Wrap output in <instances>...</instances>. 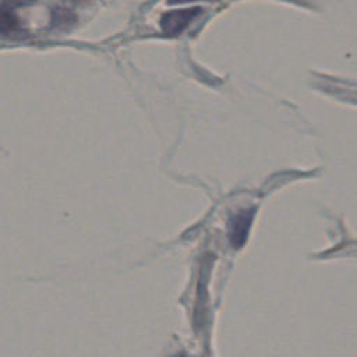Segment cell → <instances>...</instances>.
I'll return each mask as SVG.
<instances>
[{
	"mask_svg": "<svg viewBox=\"0 0 357 357\" xmlns=\"http://www.w3.org/2000/svg\"><path fill=\"white\" fill-rule=\"evenodd\" d=\"M202 10L199 7H191V8H180L173 10L162 15L160 18V28L163 32L169 36H174L180 32H183L191 21H194Z\"/></svg>",
	"mask_w": 357,
	"mask_h": 357,
	"instance_id": "1",
	"label": "cell"
},
{
	"mask_svg": "<svg viewBox=\"0 0 357 357\" xmlns=\"http://www.w3.org/2000/svg\"><path fill=\"white\" fill-rule=\"evenodd\" d=\"M252 216L254 209H243L229 220V238L233 247H241L245 243Z\"/></svg>",
	"mask_w": 357,
	"mask_h": 357,
	"instance_id": "2",
	"label": "cell"
},
{
	"mask_svg": "<svg viewBox=\"0 0 357 357\" xmlns=\"http://www.w3.org/2000/svg\"><path fill=\"white\" fill-rule=\"evenodd\" d=\"M21 29V22L14 8L1 3L0 4V35H13Z\"/></svg>",
	"mask_w": 357,
	"mask_h": 357,
	"instance_id": "3",
	"label": "cell"
},
{
	"mask_svg": "<svg viewBox=\"0 0 357 357\" xmlns=\"http://www.w3.org/2000/svg\"><path fill=\"white\" fill-rule=\"evenodd\" d=\"M33 1H36V0H3L4 4H7V6L13 7V8H15V7H25V6L32 4Z\"/></svg>",
	"mask_w": 357,
	"mask_h": 357,
	"instance_id": "4",
	"label": "cell"
},
{
	"mask_svg": "<svg viewBox=\"0 0 357 357\" xmlns=\"http://www.w3.org/2000/svg\"><path fill=\"white\" fill-rule=\"evenodd\" d=\"M187 1H194V0H167L169 4H177V3H187Z\"/></svg>",
	"mask_w": 357,
	"mask_h": 357,
	"instance_id": "5",
	"label": "cell"
}]
</instances>
